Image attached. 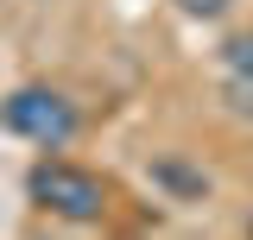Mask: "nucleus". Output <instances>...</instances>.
Listing matches in <instances>:
<instances>
[{
    "instance_id": "1",
    "label": "nucleus",
    "mask_w": 253,
    "mask_h": 240,
    "mask_svg": "<svg viewBox=\"0 0 253 240\" xmlns=\"http://www.w3.org/2000/svg\"><path fill=\"white\" fill-rule=\"evenodd\" d=\"M0 126L13 133V139H32V146L44 152H63L76 133H83V114H76V101L63 89H44V82H26V89H13L0 101Z\"/></svg>"
},
{
    "instance_id": "2",
    "label": "nucleus",
    "mask_w": 253,
    "mask_h": 240,
    "mask_svg": "<svg viewBox=\"0 0 253 240\" xmlns=\"http://www.w3.org/2000/svg\"><path fill=\"white\" fill-rule=\"evenodd\" d=\"M26 196L44 215H63V221H101V209H108V183L83 164H70V158H38L26 171Z\"/></svg>"
},
{
    "instance_id": "3",
    "label": "nucleus",
    "mask_w": 253,
    "mask_h": 240,
    "mask_svg": "<svg viewBox=\"0 0 253 240\" xmlns=\"http://www.w3.org/2000/svg\"><path fill=\"white\" fill-rule=\"evenodd\" d=\"M152 177L165 183V190H177V196H203V190H209V177H203V171H184V164H171V158H158Z\"/></svg>"
},
{
    "instance_id": "4",
    "label": "nucleus",
    "mask_w": 253,
    "mask_h": 240,
    "mask_svg": "<svg viewBox=\"0 0 253 240\" xmlns=\"http://www.w3.org/2000/svg\"><path fill=\"white\" fill-rule=\"evenodd\" d=\"M221 63H228V76H253V32H241V38H228V51H221Z\"/></svg>"
},
{
    "instance_id": "5",
    "label": "nucleus",
    "mask_w": 253,
    "mask_h": 240,
    "mask_svg": "<svg viewBox=\"0 0 253 240\" xmlns=\"http://www.w3.org/2000/svg\"><path fill=\"white\" fill-rule=\"evenodd\" d=\"M221 95H228V108H234L241 120H253V76H228V89H221Z\"/></svg>"
},
{
    "instance_id": "6",
    "label": "nucleus",
    "mask_w": 253,
    "mask_h": 240,
    "mask_svg": "<svg viewBox=\"0 0 253 240\" xmlns=\"http://www.w3.org/2000/svg\"><path fill=\"white\" fill-rule=\"evenodd\" d=\"M177 6H184L190 19H221V13H228L234 0H177Z\"/></svg>"
}]
</instances>
